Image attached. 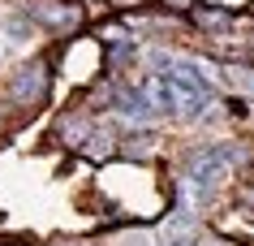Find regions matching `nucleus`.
<instances>
[{"mask_svg": "<svg viewBox=\"0 0 254 246\" xmlns=\"http://www.w3.org/2000/svg\"><path fill=\"white\" fill-rule=\"evenodd\" d=\"M112 112H117L121 121H129V125H147L151 117H160V112L151 108V99H147V91L142 86H121L117 95H112Z\"/></svg>", "mask_w": 254, "mask_h": 246, "instance_id": "20e7f679", "label": "nucleus"}, {"mask_svg": "<svg viewBox=\"0 0 254 246\" xmlns=\"http://www.w3.org/2000/svg\"><path fill=\"white\" fill-rule=\"evenodd\" d=\"M142 91H147L151 108L160 112V117H181V95H177L173 78H168V69H155V74H142V82H138Z\"/></svg>", "mask_w": 254, "mask_h": 246, "instance_id": "7ed1b4c3", "label": "nucleus"}, {"mask_svg": "<svg viewBox=\"0 0 254 246\" xmlns=\"http://www.w3.org/2000/svg\"><path fill=\"white\" fill-rule=\"evenodd\" d=\"M190 13H194V22H198L202 30H228V26H233V13H228V9H207V4H194Z\"/></svg>", "mask_w": 254, "mask_h": 246, "instance_id": "423d86ee", "label": "nucleus"}, {"mask_svg": "<svg viewBox=\"0 0 254 246\" xmlns=\"http://www.w3.org/2000/svg\"><path fill=\"white\" fill-rule=\"evenodd\" d=\"M198 246H224V242H198Z\"/></svg>", "mask_w": 254, "mask_h": 246, "instance_id": "9b49d317", "label": "nucleus"}, {"mask_svg": "<svg viewBox=\"0 0 254 246\" xmlns=\"http://www.w3.org/2000/svg\"><path fill=\"white\" fill-rule=\"evenodd\" d=\"M241 207H254V186H246V190H241Z\"/></svg>", "mask_w": 254, "mask_h": 246, "instance_id": "6e6552de", "label": "nucleus"}, {"mask_svg": "<svg viewBox=\"0 0 254 246\" xmlns=\"http://www.w3.org/2000/svg\"><path fill=\"white\" fill-rule=\"evenodd\" d=\"M164 246H194L186 238V229H168V238H164Z\"/></svg>", "mask_w": 254, "mask_h": 246, "instance_id": "0eeeda50", "label": "nucleus"}, {"mask_svg": "<svg viewBox=\"0 0 254 246\" xmlns=\"http://www.w3.org/2000/svg\"><path fill=\"white\" fill-rule=\"evenodd\" d=\"M35 13H39L43 22H48V26H69V30H73V26H78V22H82V13H78V9H73V4H69V9H65V4H52V0H48V4H39Z\"/></svg>", "mask_w": 254, "mask_h": 246, "instance_id": "39448f33", "label": "nucleus"}, {"mask_svg": "<svg viewBox=\"0 0 254 246\" xmlns=\"http://www.w3.org/2000/svg\"><path fill=\"white\" fill-rule=\"evenodd\" d=\"M48 65L43 61H30V65H22L13 74V82H9V95L17 99V104H39L43 95H48Z\"/></svg>", "mask_w": 254, "mask_h": 246, "instance_id": "f03ea898", "label": "nucleus"}, {"mask_svg": "<svg viewBox=\"0 0 254 246\" xmlns=\"http://www.w3.org/2000/svg\"><path fill=\"white\" fill-rule=\"evenodd\" d=\"M246 160V147H237V143H211V147H202V151H194L190 156V164H186V186L198 199H207L211 190H220L228 177H233V168Z\"/></svg>", "mask_w": 254, "mask_h": 246, "instance_id": "f257e3e1", "label": "nucleus"}, {"mask_svg": "<svg viewBox=\"0 0 254 246\" xmlns=\"http://www.w3.org/2000/svg\"><path fill=\"white\" fill-rule=\"evenodd\" d=\"M125 246H155V242H151V238H129Z\"/></svg>", "mask_w": 254, "mask_h": 246, "instance_id": "1a4fd4ad", "label": "nucleus"}, {"mask_svg": "<svg viewBox=\"0 0 254 246\" xmlns=\"http://www.w3.org/2000/svg\"><path fill=\"white\" fill-rule=\"evenodd\" d=\"M173 9H194V0H168Z\"/></svg>", "mask_w": 254, "mask_h": 246, "instance_id": "9d476101", "label": "nucleus"}]
</instances>
